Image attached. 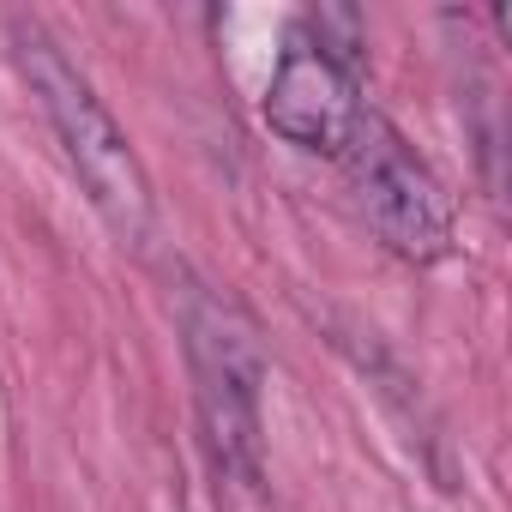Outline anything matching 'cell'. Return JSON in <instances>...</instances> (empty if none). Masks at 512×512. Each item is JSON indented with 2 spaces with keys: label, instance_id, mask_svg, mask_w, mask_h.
<instances>
[{
  "label": "cell",
  "instance_id": "3957f363",
  "mask_svg": "<svg viewBox=\"0 0 512 512\" xmlns=\"http://www.w3.org/2000/svg\"><path fill=\"white\" fill-rule=\"evenodd\" d=\"M266 127L296 145V151H320V157H338L356 115H362V97H356V73H344L338 61H326L314 43L290 37V49L278 55V73L266 85V103H260Z\"/></svg>",
  "mask_w": 512,
  "mask_h": 512
},
{
  "label": "cell",
  "instance_id": "277c9868",
  "mask_svg": "<svg viewBox=\"0 0 512 512\" xmlns=\"http://www.w3.org/2000/svg\"><path fill=\"white\" fill-rule=\"evenodd\" d=\"M260 386H266V374L199 368V362H193V410H199V434H205L211 470H217L223 482H235V488H260V482H266Z\"/></svg>",
  "mask_w": 512,
  "mask_h": 512
},
{
  "label": "cell",
  "instance_id": "5b68a950",
  "mask_svg": "<svg viewBox=\"0 0 512 512\" xmlns=\"http://www.w3.org/2000/svg\"><path fill=\"white\" fill-rule=\"evenodd\" d=\"M326 332H332V344L350 356V368L380 392V404L410 428V440L422 446V458L434 464V476H440V488H452V470H446V446H440V422H434V410H428V398H422V380L374 338V332H362V326H344V320H326Z\"/></svg>",
  "mask_w": 512,
  "mask_h": 512
},
{
  "label": "cell",
  "instance_id": "8992f818",
  "mask_svg": "<svg viewBox=\"0 0 512 512\" xmlns=\"http://www.w3.org/2000/svg\"><path fill=\"white\" fill-rule=\"evenodd\" d=\"M302 43H314L326 61H338L344 73H362V49H368V25L356 7H314L302 19Z\"/></svg>",
  "mask_w": 512,
  "mask_h": 512
},
{
  "label": "cell",
  "instance_id": "6da1fadb",
  "mask_svg": "<svg viewBox=\"0 0 512 512\" xmlns=\"http://www.w3.org/2000/svg\"><path fill=\"white\" fill-rule=\"evenodd\" d=\"M7 37H13L19 79L31 85V97H37L43 121L55 127V139H61L73 175L85 181L91 205L103 211V223H109L121 241L145 247L151 229H157V199H151V175H145V163H139L127 127L109 115V103L97 97V85L67 61V49H61L37 19H13Z\"/></svg>",
  "mask_w": 512,
  "mask_h": 512
},
{
  "label": "cell",
  "instance_id": "7a4b0ae2",
  "mask_svg": "<svg viewBox=\"0 0 512 512\" xmlns=\"http://www.w3.org/2000/svg\"><path fill=\"white\" fill-rule=\"evenodd\" d=\"M338 163L350 169L356 211L386 253H398L404 266H440L452 253V241H458L452 193L380 109L356 115Z\"/></svg>",
  "mask_w": 512,
  "mask_h": 512
}]
</instances>
